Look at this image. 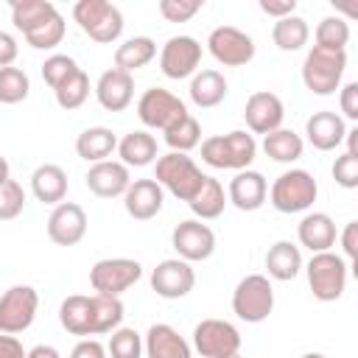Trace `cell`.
<instances>
[{"mask_svg":"<svg viewBox=\"0 0 358 358\" xmlns=\"http://www.w3.org/2000/svg\"><path fill=\"white\" fill-rule=\"evenodd\" d=\"M204 176L207 173H201V168L193 162V157L179 154V151H168V154L157 157L154 176L151 179L162 190H168L171 196H176L179 201H190L199 193V187L204 185Z\"/></svg>","mask_w":358,"mask_h":358,"instance_id":"2","label":"cell"},{"mask_svg":"<svg viewBox=\"0 0 358 358\" xmlns=\"http://www.w3.org/2000/svg\"><path fill=\"white\" fill-rule=\"evenodd\" d=\"M28 350L22 347V341L17 336H8V333H0V358H25Z\"/></svg>","mask_w":358,"mask_h":358,"instance_id":"52","label":"cell"},{"mask_svg":"<svg viewBox=\"0 0 358 358\" xmlns=\"http://www.w3.org/2000/svg\"><path fill=\"white\" fill-rule=\"evenodd\" d=\"M296 238H299V246L310 249V255H319V252H330V246H336L338 229L327 213H308L296 224Z\"/></svg>","mask_w":358,"mask_h":358,"instance_id":"24","label":"cell"},{"mask_svg":"<svg viewBox=\"0 0 358 358\" xmlns=\"http://www.w3.org/2000/svg\"><path fill=\"white\" fill-rule=\"evenodd\" d=\"M25 358H62V352L56 347H50V344H36L34 350H28Z\"/></svg>","mask_w":358,"mask_h":358,"instance_id":"53","label":"cell"},{"mask_svg":"<svg viewBox=\"0 0 358 358\" xmlns=\"http://www.w3.org/2000/svg\"><path fill=\"white\" fill-rule=\"evenodd\" d=\"M106 355H112V358H143V336L134 327L112 330V336L106 341Z\"/></svg>","mask_w":358,"mask_h":358,"instance_id":"42","label":"cell"},{"mask_svg":"<svg viewBox=\"0 0 358 358\" xmlns=\"http://www.w3.org/2000/svg\"><path fill=\"white\" fill-rule=\"evenodd\" d=\"M241 330L227 319H201L193 327V350L201 358H227L241 352Z\"/></svg>","mask_w":358,"mask_h":358,"instance_id":"8","label":"cell"},{"mask_svg":"<svg viewBox=\"0 0 358 358\" xmlns=\"http://www.w3.org/2000/svg\"><path fill=\"white\" fill-rule=\"evenodd\" d=\"M187 95L190 101L199 106V109H213L218 106L224 98H227V78L224 73L218 70H199L193 78H190V87H187Z\"/></svg>","mask_w":358,"mask_h":358,"instance_id":"29","label":"cell"},{"mask_svg":"<svg viewBox=\"0 0 358 358\" xmlns=\"http://www.w3.org/2000/svg\"><path fill=\"white\" fill-rule=\"evenodd\" d=\"M274 310V288L266 274H246L232 291V313L241 322L260 324Z\"/></svg>","mask_w":358,"mask_h":358,"instance_id":"7","label":"cell"},{"mask_svg":"<svg viewBox=\"0 0 358 358\" xmlns=\"http://www.w3.org/2000/svg\"><path fill=\"white\" fill-rule=\"evenodd\" d=\"M308 39H310V28H308V20H302L299 14H288V17L277 20L271 28V42L285 53L302 50L308 45Z\"/></svg>","mask_w":358,"mask_h":358,"instance_id":"34","label":"cell"},{"mask_svg":"<svg viewBox=\"0 0 358 358\" xmlns=\"http://www.w3.org/2000/svg\"><path fill=\"white\" fill-rule=\"evenodd\" d=\"M171 246L176 249L179 260L199 263V260L213 257V252H215V232L207 224H201L199 218H187V221H179L173 227Z\"/></svg>","mask_w":358,"mask_h":358,"instance_id":"14","label":"cell"},{"mask_svg":"<svg viewBox=\"0 0 358 358\" xmlns=\"http://www.w3.org/2000/svg\"><path fill=\"white\" fill-rule=\"evenodd\" d=\"M84 182H87V190L95 193L98 199H117L131 185V173H129V168L123 162L103 159V162L90 165Z\"/></svg>","mask_w":358,"mask_h":358,"instance_id":"19","label":"cell"},{"mask_svg":"<svg viewBox=\"0 0 358 358\" xmlns=\"http://www.w3.org/2000/svg\"><path fill=\"white\" fill-rule=\"evenodd\" d=\"M302 268L308 274L310 294L319 302H336V299H341V294L347 288V277H350V266H347V260L341 255H336V252H319Z\"/></svg>","mask_w":358,"mask_h":358,"instance_id":"6","label":"cell"},{"mask_svg":"<svg viewBox=\"0 0 358 358\" xmlns=\"http://www.w3.org/2000/svg\"><path fill=\"white\" fill-rule=\"evenodd\" d=\"M53 95H56V103H59L62 109H67V112L78 109V106L90 98V78H87V73L78 70V73L70 76L59 90H53Z\"/></svg>","mask_w":358,"mask_h":358,"instance_id":"41","label":"cell"},{"mask_svg":"<svg viewBox=\"0 0 358 358\" xmlns=\"http://www.w3.org/2000/svg\"><path fill=\"white\" fill-rule=\"evenodd\" d=\"M185 115H187L185 101L176 98L173 92L162 90V87L145 90V92L140 95V101H137V117H140V123H143L145 129H159V131H165V129H171L179 117H185Z\"/></svg>","mask_w":358,"mask_h":358,"instance_id":"12","label":"cell"},{"mask_svg":"<svg viewBox=\"0 0 358 358\" xmlns=\"http://www.w3.org/2000/svg\"><path fill=\"white\" fill-rule=\"evenodd\" d=\"M28 92H31V78H28L25 70H20L14 64L11 67H0V103L14 106V103L25 101Z\"/></svg>","mask_w":358,"mask_h":358,"instance_id":"38","label":"cell"},{"mask_svg":"<svg viewBox=\"0 0 358 358\" xmlns=\"http://www.w3.org/2000/svg\"><path fill=\"white\" fill-rule=\"evenodd\" d=\"M227 193H224V185L215 179V176H204V185L199 187V193L187 201L190 213L199 218V221H213L224 213L227 207Z\"/></svg>","mask_w":358,"mask_h":358,"instance_id":"32","label":"cell"},{"mask_svg":"<svg viewBox=\"0 0 358 358\" xmlns=\"http://www.w3.org/2000/svg\"><path fill=\"white\" fill-rule=\"evenodd\" d=\"M207 50L224 67H243L255 59V39L235 25H218L207 36Z\"/></svg>","mask_w":358,"mask_h":358,"instance_id":"11","label":"cell"},{"mask_svg":"<svg viewBox=\"0 0 358 358\" xmlns=\"http://www.w3.org/2000/svg\"><path fill=\"white\" fill-rule=\"evenodd\" d=\"M123 310L126 308H123L120 296L95 294L92 296V330H95V336H106V333L117 330L120 322H123V316H126Z\"/></svg>","mask_w":358,"mask_h":358,"instance_id":"36","label":"cell"},{"mask_svg":"<svg viewBox=\"0 0 358 358\" xmlns=\"http://www.w3.org/2000/svg\"><path fill=\"white\" fill-rule=\"evenodd\" d=\"M333 179H336V185H341L344 190H352V187H358V157H352V154H341V157H336V162H333Z\"/></svg>","mask_w":358,"mask_h":358,"instance_id":"46","label":"cell"},{"mask_svg":"<svg viewBox=\"0 0 358 358\" xmlns=\"http://www.w3.org/2000/svg\"><path fill=\"white\" fill-rule=\"evenodd\" d=\"M199 64H201V42L187 34L171 36L159 50V70L165 78L173 81L193 78L199 73Z\"/></svg>","mask_w":358,"mask_h":358,"instance_id":"13","label":"cell"},{"mask_svg":"<svg viewBox=\"0 0 358 358\" xmlns=\"http://www.w3.org/2000/svg\"><path fill=\"white\" fill-rule=\"evenodd\" d=\"M338 238H341L344 260H347V266L352 268V266H355V257H358V221H350Z\"/></svg>","mask_w":358,"mask_h":358,"instance_id":"48","label":"cell"},{"mask_svg":"<svg viewBox=\"0 0 358 358\" xmlns=\"http://www.w3.org/2000/svg\"><path fill=\"white\" fill-rule=\"evenodd\" d=\"M243 120L249 126L252 134H268V131H277L282 129V120H285V106L280 101V95L268 92V90H260V92H252L246 98V106H243Z\"/></svg>","mask_w":358,"mask_h":358,"instance_id":"16","label":"cell"},{"mask_svg":"<svg viewBox=\"0 0 358 358\" xmlns=\"http://www.w3.org/2000/svg\"><path fill=\"white\" fill-rule=\"evenodd\" d=\"M143 352L145 358H193V347L187 344V338L179 336V330L165 322L148 327L143 338Z\"/></svg>","mask_w":358,"mask_h":358,"instance_id":"22","label":"cell"},{"mask_svg":"<svg viewBox=\"0 0 358 358\" xmlns=\"http://www.w3.org/2000/svg\"><path fill=\"white\" fill-rule=\"evenodd\" d=\"M59 8L50 3V0H14L11 3V22L17 31L31 34L34 28H39L48 17H53Z\"/></svg>","mask_w":358,"mask_h":358,"instance_id":"35","label":"cell"},{"mask_svg":"<svg viewBox=\"0 0 358 358\" xmlns=\"http://www.w3.org/2000/svg\"><path fill=\"white\" fill-rule=\"evenodd\" d=\"M344 143H347V154L358 157V126L347 129V134H344Z\"/></svg>","mask_w":358,"mask_h":358,"instance_id":"54","label":"cell"},{"mask_svg":"<svg viewBox=\"0 0 358 358\" xmlns=\"http://www.w3.org/2000/svg\"><path fill=\"white\" fill-rule=\"evenodd\" d=\"M17 53H20L17 39L8 31H0V67H11L14 59H17Z\"/></svg>","mask_w":358,"mask_h":358,"instance_id":"51","label":"cell"},{"mask_svg":"<svg viewBox=\"0 0 358 358\" xmlns=\"http://www.w3.org/2000/svg\"><path fill=\"white\" fill-rule=\"evenodd\" d=\"M316 48H327V50H344L350 42V25L341 17H324L316 25Z\"/></svg>","mask_w":358,"mask_h":358,"instance_id":"40","label":"cell"},{"mask_svg":"<svg viewBox=\"0 0 358 358\" xmlns=\"http://www.w3.org/2000/svg\"><path fill=\"white\" fill-rule=\"evenodd\" d=\"M319 196V185L313 179V173L302 171V168H291L285 173H280L271 187H268V201L277 213H305L313 207Z\"/></svg>","mask_w":358,"mask_h":358,"instance_id":"4","label":"cell"},{"mask_svg":"<svg viewBox=\"0 0 358 358\" xmlns=\"http://www.w3.org/2000/svg\"><path fill=\"white\" fill-rule=\"evenodd\" d=\"M227 358H243V355H241V352H235V355H227Z\"/></svg>","mask_w":358,"mask_h":358,"instance_id":"57","label":"cell"},{"mask_svg":"<svg viewBox=\"0 0 358 358\" xmlns=\"http://www.w3.org/2000/svg\"><path fill=\"white\" fill-rule=\"evenodd\" d=\"M344 134H347L344 117L336 115V112H330V109L313 112L305 120V137H308V143L316 151H336L344 143Z\"/></svg>","mask_w":358,"mask_h":358,"instance_id":"21","label":"cell"},{"mask_svg":"<svg viewBox=\"0 0 358 358\" xmlns=\"http://www.w3.org/2000/svg\"><path fill=\"white\" fill-rule=\"evenodd\" d=\"M257 6H260L263 14L277 17V20H282V17H288V14L296 11V0H260Z\"/></svg>","mask_w":358,"mask_h":358,"instance_id":"50","label":"cell"},{"mask_svg":"<svg viewBox=\"0 0 358 358\" xmlns=\"http://www.w3.org/2000/svg\"><path fill=\"white\" fill-rule=\"evenodd\" d=\"M193 285H196V271L187 260L168 257L159 260L151 271V291L162 299H182L193 291Z\"/></svg>","mask_w":358,"mask_h":358,"instance_id":"15","label":"cell"},{"mask_svg":"<svg viewBox=\"0 0 358 358\" xmlns=\"http://www.w3.org/2000/svg\"><path fill=\"white\" fill-rule=\"evenodd\" d=\"M302 151H305V143L294 129H277V131H268L263 137V154L274 162L291 165L302 157Z\"/></svg>","mask_w":358,"mask_h":358,"instance_id":"33","label":"cell"},{"mask_svg":"<svg viewBox=\"0 0 358 358\" xmlns=\"http://www.w3.org/2000/svg\"><path fill=\"white\" fill-rule=\"evenodd\" d=\"M338 106L347 120H358V81H347L338 90Z\"/></svg>","mask_w":358,"mask_h":358,"instance_id":"47","label":"cell"},{"mask_svg":"<svg viewBox=\"0 0 358 358\" xmlns=\"http://www.w3.org/2000/svg\"><path fill=\"white\" fill-rule=\"evenodd\" d=\"M95 98L106 112H123L134 101V78L117 67L101 73L95 84Z\"/></svg>","mask_w":358,"mask_h":358,"instance_id":"23","label":"cell"},{"mask_svg":"<svg viewBox=\"0 0 358 358\" xmlns=\"http://www.w3.org/2000/svg\"><path fill=\"white\" fill-rule=\"evenodd\" d=\"M165 201V190L154 179H131L123 193V207L134 221H151Z\"/></svg>","mask_w":358,"mask_h":358,"instance_id":"20","label":"cell"},{"mask_svg":"<svg viewBox=\"0 0 358 358\" xmlns=\"http://www.w3.org/2000/svg\"><path fill=\"white\" fill-rule=\"evenodd\" d=\"M112 151H117V137L106 126H90L76 137V154L92 165L109 159Z\"/></svg>","mask_w":358,"mask_h":358,"instance_id":"30","label":"cell"},{"mask_svg":"<svg viewBox=\"0 0 358 358\" xmlns=\"http://www.w3.org/2000/svg\"><path fill=\"white\" fill-rule=\"evenodd\" d=\"M25 210V190L11 176L0 182V221H11Z\"/></svg>","mask_w":358,"mask_h":358,"instance_id":"44","label":"cell"},{"mask_svg":"<svg viewBox=\"0 0 358 358\" xmlns=\"http://www.w3.org/2000/svg\"><path fill=\"white\" fill-rule=\"evenodd\" d=\"M302 266H305L302 263V252L291 241H277L266 252V271H268L271 280L288 282V280H294L302 271Z\"/></svg>","mask_w":358,"mask_h":358,"instance_id":"28","label":"cell"},{"mask_svg":"<svg viewBox=\"0 0 358 358\" xmlns=\"http://www.w3.org/2000/svg\"><path fill=\"white\" fill-rule=\"evenodd\" d=\"M117 157L126 168H145L151 162H157L159 151H157V137L148 134L145 129L129 131L117 140Z\"/></svg>","mask_w":358,"mask_h":358,"instance_id":"25","label":"cell"},{"mask_svg":"<svg viewBox=\"0 0 358 358\" xmlns=\"http://www.w3.org/2000/svg\"><path fill=\"white\" fill-rule=\"evenodd\" d=\"M59 322H62V327L70 336H81V338L95 336V330H92V296L73 294V296L62 299V305H59Z\"/></svg>","mask_w":358,"mask_h":358,"instance_id":"27","label":"cell"},{"mask_svg":"<svg viewBox=\"0 0 358 358\" xmlns=\"http://www.w3.org/2000/svg\"><path fill=\"white\" fill-rule=\"evenodd\" d=\"M81 67H78V62L73 59V56H67V53H53V56H48L45 59V64H42V78H45V84L50 87V90H59L70 76H76Z\"/></svg>","mask_w":358,"mask_h":358,"instance_id":"43","label":"cell"},{"mask_svg":"<svg viewBox=\"0 0 358 358\" xmlns=\"http://www.w3.org/2000/svg\"><path fill=\"white\" fill-rule=\"evenodd\" d=\"M143 277V266L131 257H103L90 268V285L95 294L120 296Z\"/></svg>","mask_w":358,"mask_h":358,"instance_id":"9","label":"cell"},{"mask_svg":"<svg viewBox=\"0 0 358 358\" xmlns=\"http://www.w3.org/2000/svg\"><path fill=\"white\" fill-rule=\"evenodd\" d=\"M154 56H157V42L151 36H131L115 48V67L131 76L134 70L151 64Z\"/></svg>","mask_w":358,"mask_h":358,"instance_id":"31","label":"cell"},{"mask_svg":"<svg viewBox=\"0 0 358 358\" xmlns=\"http://www.w3.org/2000/svg\"><path fill=\"white\" fill-rule=\"evenodd\" d=\"M268 199V182L260 171H238L232 179H229V187H227V201L232 207H238L241 213H255L266 204Z\"/></svg>","mask_w":358,"mask_h":358,"instance_id":"18","label":"cell"},{"mask_svg":"<svg viewBox=\"0 0 358 358\" xmlns=\"http://www.w3.org/2000/svg\"><path fill=\"white\" fill-rule=\"evenodd\" d=\"M347 70V50H327V48H310L302 62V84L313 95H333L341 87Z\"/></svg>","mask_w":358,"mask_h":358,"instance_id":"5","label":"cell"},{"mask_svg":"<svg viewBox=\"0 0 358 358\" xmlns=\"http://www.w3.org/2000/svg\"><path fill=\"white\" fill-rule=\"evenodd\" d=\"M87 235V213L76 201H62L48 215V238L56 246H76Z\"/></svg>","mask_w":358,"mask_h":358,"instance_id":"17","label":"cell"},{"mask_svg":"<svg viewBox=\"0 0 358 358\" xmlns=\"http://www.w3.org/2000/svg\"><path fill=\"white\" fill-rule=\"evenodd\" d=\"M162 134H165V145L171 151H179V154H187L201 143V126L190 112L185 117H179L171 129H165Z\"/></svg>","mask_w":358,"mask_h":358,"instance_id":"37","label":"cell"},{"mask_svg":"<svg viewBox=\"0 0 358 358\" xmlns=\"http://www.w3.org/2000/svg\"><path fill=\"white\" fill-rule=\"evenodd\" d=\"M31 193L36 196V201L42 204H62L67 196V173L62 165L45 162L31 173Z\"/></svg>","mask_w":358,"mask_h":358,"instance_id":"26","label":"cell"},{"mask_svg":"<svg viewBox=\"0 0 358 358\" xmlns=\"http://www.w3.org/2000/svg\"><path fill=\"white\" fill-rule=\"evenodd\" d=\"M70 358H106V347H103L98 338H81V341L73 347Z\"/></svg>","mask_w":358,"mask_h":358,"instance_id":"49","label":"cell"},{"mask_svg":"<svg viewBox=\"0 0 358 358\" xmlns=\"http://www.w3.org/2000/svg\"><path fill=\"white\" fill-rule=\"evenodd\" d=\"M39 310V294L34 285H11L0 296V333L17 336L28 330Z\"/></svg>","mask_w":358,"mask_h":358,"instance_id":"10","label":"cell"},{"mask_svg":"<svg viewBox=\"0 0 358 358\" xmlns=\"http://www.w3.org/2000/svg\"><path fill=\"white\" fill-rule=\"evenodd\" d=\"M3 179H8V162H6V157H0V182Z\"/></svg>","mask_w":358,"mask_h":358,"instance_id":"55","label":"cell"},{"mask_svg":"<svg viewBox=\"0 0 358 358\" xmlns=\"http://www.w3.org/2000/svg\"><path fill=\"white\" fill-rule=\"evenodd\" d=\"M64 31H67V22H64V17L56 11V14L48 17L39 28H34L31 34H25V42H28L31 48H36V50H53L56 45H62Z\"/></svg>","mask_w":358,"mask_h":358,"instance_id":"39","label":"cell"},{"mask_svg":"<svg viewBox=\"0 0 358 358\" xmlns=\"http://www.w3.org/2000/svg\"><path fill=\"white\" fill-rule=\"evenodd\" d=\"M302 358H327V355H322V352H305Z\"/></svg>","mask_w":358,"mask_h":358,"instance_id":"56","label":"cell"},{"mask_svg":"<svg viewBox=\"0 0 358 358\" xmlns=\"http://www.w3.org/2000/svg\"><path fill=\"white\" fill-rule=\"evenodd\" d=\"M204 0H159V14L168 22H187L201 11Z\"/></svg>","mask_w":358,"mask_h":358,"instance_id":"45","label":"cell"},{"mask_svg":"<svg viewBox=\"0 0 358 358\" xmlns=\"http://www.w3.org/2000/svg\"><path fill=\"white\" fill-rule=\"evenodd\" d=\"M73 20L98 45H112L123 34V14L109 0H78L73 6Z\"/></svg>","mask_w":358,"mask_h":358,"instance_id":"3","label":"cell"},{"mask_svg":"<svg viewBox=\"0 0 358 358\" xmlns=\"http://www.w3.org/2000/svg\"><path fill=\"white\" fill-rule=\"evenodd\" d=\"M257 157L255 134L249 131H229V134H213L201 140V162L218 171H246Z\"/></svg>","mask_w":358,"mask_h":358,"instance_id":"1","label":"cell"}]
</instances>
